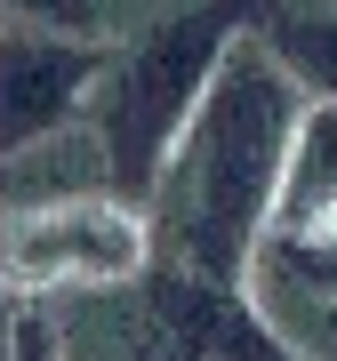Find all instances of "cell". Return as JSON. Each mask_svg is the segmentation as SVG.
Returning <instances> with one entry per match:
<instances>
[{
  "mask_svg": "<svg viewBox=\"0 0 337 361\" xmlns=\"http://www.w3.org/2000/svg\"><path fill=\"white\" fill-rule=\"evenodd\" d=\"M298 121L305 97L289 89V73L265 56V40H241L153 185V249L177 265L185 289L257 297Z\"/></svg>",
  "mask_w": 337,
  "mask_h": 361,
  "instance_id": "cell-1",
  "label": "cell"
},
{
  "mask_svg": "<svg viewBox=\"0 0 337 361\" xmlns=\"http://www.w3.org/2000/svg\"><path fill=\"white\" fill-rule=\"evenodd\" d=\"M249 8L257 0H201L185 16H161L145 40L113 49V65L97 80V104H89V129H97V153L113 169V193L121 201H153L168 153H177L185 121L201 113L209 80L225 73V56L241 49L249 32Z\"/></svg>",
  "mask_w": 337,
  "mask_h": 361,
  "instance_id": "cell-2",
  "label": "cell"
},
{
  "mask_svg": "<svg viewBox=\"0 0 337 361\" xmlns=\"http://www.w3.org/2000/svg\"><path fill=\"white\" fill-rule=\"evenodd\" d=\"M153 257V217L121 193H56L0 225V289L49 297V289H113L137 281Z\"/></svg>",
  "mask_w": 337,
  "mask_h": 361,
  "instance_id": "cell-3",
  "label": "cell"
},
{
  "mask_svg": "<svg viewBox=\"0 0 337 361\" xmlns=\"http://www.w3.org/2000/svg\"><path fill=\"white\" fill-rule=\"evenodd\" d=\"M113 49L89 32H49V25H0V169L32 161L56 145L80 113L97 104V80Z\"/></svg>",
  "mask_w": 337,
  "mask_h": 361,
  "instance_id": "cell-4",
  "label": "cell"
},
{
  "mask_svg": "<svg viewBox=\"0 0 337 361\" xmlns=\"http://www.w3.org/2000/svg\"><path fill=\"white\" fill-rule=\"evenodd\" d=\"M321 233H337V104H305L273 201V241H321Z\"/></svg>",
  "mask_w": 337,
  "mask_h": 361,
  "instance_id": "cell-5",
  "label": "cell"
},
{
  "mask_svg": "<svg viewBox=\"0 0 337 361\" xmlns=\"http://www.w3.org/2000/svg\"><path fill=\"white\" fill-rule=\"evenodd\" d=\"M305 104H337V8H289L257 32Z\"/></svg>",
  "mask_w": 337,
  "mask_h": 361,
  "instance_id": "cell-6",
  "label": "cell"
},
{
  "mask_svg": "<svg viewBox=\"0 0 337 361\" xmlns=\"http://www.w3.org/2000/svg\"><path fill=\"white\" fill-rule=\"evenodd\" d=\"M177 289H185V281H177ZM185 305L209 313V361H313L305 345H289V337L257 313V297H233V289H185Z\"/></svg>",
  "mask_w": 337,
  "mask_h": 361,
  "instance_id": "cell-7",
  "label": "cell"
},
{
  "mask_svg": "<svg viewBox=\"0 0 337 361\" xmlns=\"http://www.w3.org/2000/svg\"><path fill=\"white\" fill-rule=\"evenodd\" d=\"M273 329H281L289 345H305L313 361H337V305H329V297H305V289L281 281V297H273Z\"/></svg>",
  "mask_w": 337,
  "mask_h": 361,
  "instance_id": "cell-8",
  "label": "cell"
},
{
  "mask_svg": "<svg viewBox=\"0 0 337 361\" xmlns=\"http://www.w3.org/2000/svg\"><path fill=\"white\" fill-rule=\"evenodd\" d=\"M265 257H273V273H281L289 289L337 305V233H321V241H265Z\"/></svg>",
  "mask_w": 337,
  "mask_h": 361,
  "instance_id": "cell-9",
  "label": "cell"
},
{
  "mask_svg": "<svg viewBox=\"0 0 337 361\" xmlns=\"http://www.w3.org/2000/svg\"><path fill=\"white\" fill-rule=\"evenodd\" d=\"M8 25H49V32H89V8L97 0H0Z\"/></svg>",
  "mask_w": 337,
  "mask_h": 361,
  "instance_id": "cell-10",
  "label": "cell"
},
{
  "mask_svg": "<svg viewBox=\"0 0 337 361\" xmlns=\"http://www.w3.org/2000/svg\"><path fill=\"white\" fill-rule=\"evenodd\" d=\"M8 361H65V353H56V329L40 322V313H25L16 337H8Z\"/></svg>",
  "mask_w": 337,
  "mask_h": 361,
  "instance_id": "cell-11",
  "label": "cell"
}]
</instances>
